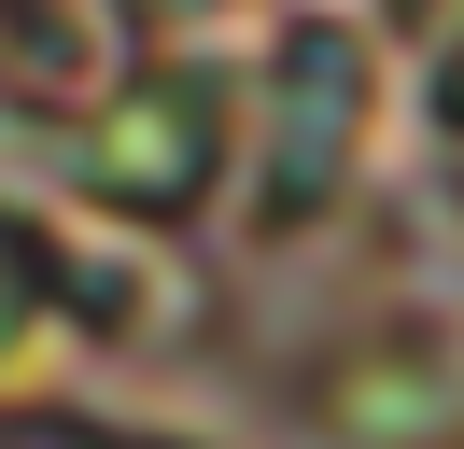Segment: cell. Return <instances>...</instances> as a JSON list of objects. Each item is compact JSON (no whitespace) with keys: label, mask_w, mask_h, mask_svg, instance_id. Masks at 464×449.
<instances>
[{"label":"cell","mask_w":464,"mask_h":449,"mask_svg":"<svg viewBox=\"0 0 464 449\" xmlns=\"http://www.w3.org/2000/svg\"><path fill=\"white\" fill-rule=\"evenodd\" d=\"M310 421L338 449H464V337L436 323H352L310 365Z\"/></svg>","instance_id":"cell-1"}]
</instances>
